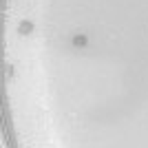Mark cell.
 I'll return each instance as SVG.
<instances>
[{"label": "cell", "mask_w": 148, "mask_h": 148, "mask_svg": "<svg viewBox=\"0 0 148 148\" xmlns=\"http://www.w3.org/2000/svg\"><path fill=\"white\" fill-rule=\"evenodd\" d=\"M31 31H33V25H31V22H22V25H20V33H31Z\"/></svg>", "instance_id": "1"}, {"label": "cell", "mask_w": 148, "mask_h": 148, "mask_svg": "<svg viewBox=\"0 0 148 148\" xmlns=\"http://www.w3.org/2000/svg\"><path fill=\"white\" fill-rule=\"evenodd\" d=\"M73 44H75V47H84V44H86V36H75Z\"/></svg>", "instance_id": "2"}]
</instances>
